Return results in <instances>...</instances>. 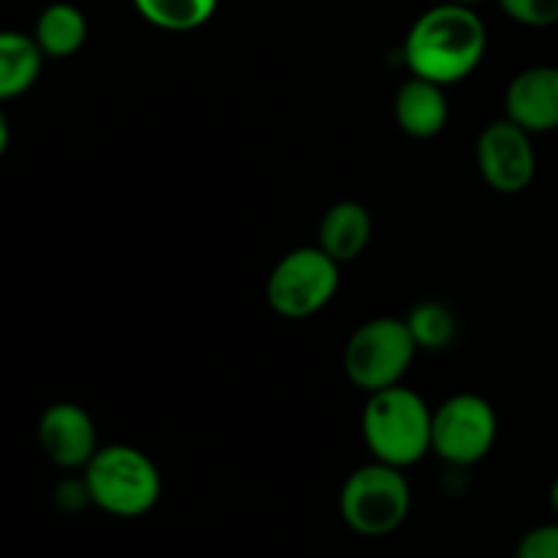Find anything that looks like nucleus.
<instances>
[{
  "instance_id": "obj_1",
  "label": "nucleus",
  "mask_w": 558,
  "mask_h": 558,
  "mask_svg": "<svg viewBox=\"0 0 558 558\" xmlns=\"http://www.w3.org/2000/svg\"><path fill=\"white\" fill-rule=\"evenodd\" d=\"M488 47L485 22L472 5L439 3L420 14L403 41V60L412 76L452 85L472 74Z\"/></svg>"
},
{
  "instance_id": "obj_2",
  "label": "nucleus",
  "mask_w": 558,
  "mask_h": 558,
  "mask_svg": "<svg viewBox=\"0 0 558 558\" xmlns=\"http://www.w3.org/2000/svg\"><path fill=\"white\" fill-rule=\"evenodd\" d=\"M363 409V439L374 461L407 469L430 452L434 412L414 390L401 385L368 392Z\"/></svg>"
},
{
  "instance_id": "obj_3",
  "label": "nucleus",
  "mask_w": 558,
  "mask_h": 558,
  "mask_svg": "<svg viewBox=\"0 0 558 558\" xmlns=\"http://www.w3.org/2000/svg\"><path fill=\"white\" fill-rule=\"evenodd\" d=\"M85 496L107 515L140 518L161 499V474L136 447H98L85 466Z\"/></svg>"
},
{
  "instance_id": "obj_4",
  "label": "nucleus",
  "mask_w": 558,
  "mask_h": 558,
  "mask_svg": "<svg viewBox=\"0 0 558 558\" xmlns=\"http://www.w3.org/2000/svg\"><path fill=\"white\" fill-rule=\"evenodd\" d=\"M343 523L360 537H387L403 526L412 510V488L403 469L374 461L354 469L338 499Z\"/></svg>"
},
{
  "instance_id": "obj_5",
  "label": "nucleus",
  "mask_w": 558,
  "mask_h": 558,
  "mask_svg": "<svg viewBox=\"0 0 558 558\" xmlns=\"http://www.w3.org/2000/svg\"><path fill=\"white\" fill-rule=\"evenodd\" d=\"M414 354H417V343L407 319L379 316L352 332L343 349V371L360 390L376 392L401 385Z\"/></svg>"
},
{
  "instance_id": "obj_6",
  "label": "nucleus",
  "mask_w": 558,
  "mask_h": 558,
  "mask_svg": "<svg viewBox=\"0 0 558 558\" xmlns=\"http://www.w3.org/2000/svg\"><path fill=\"white\" fill-rule=\"evenodd\" d=\"M341 265L325 251H289L267 278V303L287 319H305L325 308L338 292Z\"/></svg>"
},
{
  "instance_id": "obj_7",
  "label": "nucleus",
  "mask_w": 558,
  "mask_h": 558,
  "mask_svg": "<svg viewBox=\"0 0 558 558\" xmlns=\"http://www.w3.org/2000/svg\"><path fill=\"white\" fill-rule=\"evenodd\" d=\"M499 420L483 396L461 392L441 403L430 425V452L450 466H474L494 447Z\"/></svg>"
},
{
  "instance_id": "obj_8",
  "label": "nucleus",
  "mask_w": 558,
  "mask_h": 558,
  "mask_svg": "<svg viewBox=\"0 0 558 558\" xmlns=\"http://www.w3.org/2000/svg\"><path fill=\"white\" fill-rule=\"evenodd\" d=\"M477 167L494 191L521 194L537 172L532 134L510 118L485 125L477 140Z\"/></svg>"
},
{
  "instance_id": "obj_9",
  "label": "nucleus",
  "mask_w": 558,
  "mask_h": 558,
  "mask_svg": "<svg viewBox=\"0 0 558 558\" xmlns=\"http://www.w3.org/2000/svg\"><path fill=\"white\" fill-rule=\"evenodd\" d=\"M41 452L60 469H85L98 450L93 417L76 403H52L38 420Z\"/></svg>"
},
{
  "instance_id": "obj_10",
  "label": "nucleus",
  "mask_w": 558,
  "mask_h": 558,
  "mask_svg": "<svg viewBox=\"0 0 558 558\" xmlns=\"http://www.w3.org/2000/svg\"><path fill=\"white\" fill-rule=\"evenodd\" d=\"M507 118L529 134L558 129V69L534 65L521 71L507 87Z\"/></svg>"
},
{
  "instance_id": "obj_11",
  "label": "nucleus",
  "mask_w": 558,
  "mask_h": 558,
  "mask_svg": "<svg viewBox=\"0 0 558 558\" xmlns=\"http://www.w3.org/2000/svg\"><path fill=\"white\" fill-rule=\"evenodd\" d=\"M450 109H447L445 87L436 82L412 76L396 93V120L403 134L414 140H430L447 125Z\"/></svg>"
},
{
  "instance_id": "obj_12",
  "label": "nucleus",
  "mask_w": 558,
  "mask_h": 558,
  "mask_svg": "<svg viewBox=\"0 0 558 558\" xmlns=\"http://www.w3.org/2000/svg\"><path fill=\"white\" fill-rule=\"evenodd\" d=\"M371 234H374V221L368 207L360 202H338L322 216L319 248L338 265H347L368 248Z\"/></svg>"
},
{
  "instance_id": "obj_13",
  "label": "nucleus",
  "mask_w": 558,
  "mask_h": 558,
  "mask_svg": "<svg viewBox=\"0 0 558 558\" xmlns=\"http://www.w3.org/2000/svg\"><path fill=\"white\" fill-rule=\"evenodd\" d=\"M44 52L36 38L20 31H0V101L22 96L41 74Z\"/></svg>"
},
{
  "instance_id": "obj_14",
  "label": "nucleus",
  "mask_w": 558,
  "mask_h": 558,
  "mask_svg": "<svg viewBox=\"0 0 558 558\" xmlns=\"http://www.w3.org/2000/svg\"><path fill=\"white\" fill-rule=\"evenodd\" d=\"M38 49L44 58H71L82 49L87 38V20L82 9L74 3H49L38 14L36 27H33Z\"/></svg>"
},
{
  "instance_id": "obj_15",
  "label": "nucleus",
  "mask_w": 558,
  "mask_h": 558,
  "mask_svg": "<svg viewBox=\"0 0 558 558\" xmlns=\"http://www.w3.org/2000/svg\"><path fill=\"white\" fill-rule=\"evenodd\" d=\"M134 5L153 27L189 33L213 20L218 0H134Z\"/></svg>"
},
{
  "instance_id": "obj_16",
  "label": "nucleus",
  "mask_w": 558,
  "mask_h": 558,
  "mask_svg": "<svg viewBox=\"0 0 558 558\" xmlns=\"http://www.w3.org/2000/svg\"><path fill=\"white\" fill-rule=\"evenodd\" d=\"M407 325L412 330L417 349H447L458 332L452 311L447 305L436 303V300H425V303L414 305L412 314L407 316Z\"/></svg>"
},
{
  "instance_id": "obj_17",
  "label": "nucleus",
  "mask_w": 558,
  "mask_h": 558,
  "mask_svg": "<svg viewBox=\"0 0 558 558\" xmlns=\"http://www.w3.org/2000/svg\"><path fill=\"white\" fill-rule=\"evenodd\" d=\"M510 20L529 27H550L558 22V0H499Z\"/></svg>"
},
{
  "instance_id": "obj_18",
  "label": "nucleus",
  "mask_w": 558,
  "mask_h": 558,
  "mask_svg": "<svg viewBox=\"0 0 558 558\" xmlns=\"http://www.w3.org/2000/svg\"><path fill=\"white\" fill-rule=\"evenodd\" d=\"M515 558H558V521L523 534Z\"/></svg>"
},
{
  "instance_id": "obj_19",
  "label": "nucleus",
  "mask_w": 558,
  "mask_h": 558,
  "mask_svg": "<svg viewBox=\"0 0 558 558\" xmlns=\"http://www.w3.org/2000/svg\"><path fill=\"white\" fill-rule=\"evenodd\" d=\"M9 142H11L9 118H5V112H3V109H0V158H3L5 150H9Z\"/></svg>"
},
{
  "instance_id": "obj_20",
  "label": "nucleus",
  "mask_w": 558,
  "mask_h": 558,
  "mask_svg": "<svg viewBox=\"0 0 558 558\" xmlns=\"http://www.w3.org/2000/svg\"><path fill=\"white\" fill-rule=\"evenodd\" d=\"M550 510H554V518L558 521V477L550 485Z\"/></svg>"
},
{
  "instance_id": "obj_21",
  "label": "nucleus",
  "mask_w": 558,
  "mask_h": 558,
  "mask_svg": "<svg viewBox=\"0 0 558 558\" xmlns=\"http://www.w3.org/2000/svg\"><path fill=\"white\" fill-rule=\"evenodd\" d=\"M450 3H461V5H474V3H480V0H450Z\"/></svg>"
}]
</instances>
